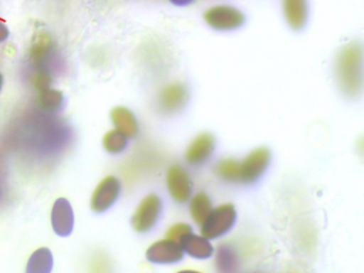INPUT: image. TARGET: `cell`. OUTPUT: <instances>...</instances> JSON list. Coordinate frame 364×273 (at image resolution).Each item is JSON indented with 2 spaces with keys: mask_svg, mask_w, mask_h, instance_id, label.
I'll use <instances>...</instances> for the list:
<instances>
[{
  "mask_svg": "<svg viewBox=\"0 0 364 273\" xmlns=\"http://www.w3.org/2000/svg\"><path fill=\"white\" fill-rule=\"evenodd\" d=\"M334 76L341 93L360 97L363 92V47L359 42L343 45L334 59Z\"/></svg>",
  "mask_w": 364,
  "mask_h": 273,
  "instance_id": "6da1fadb",
  "label": "cell"
},
{
  "mask_svg": "<svg viewBox=\"0 0 364 273\" xmlns=\"http://www.w3.org/2000/svg\"><path fill=\"white\" fill-rule=\"evenodd\" d=\"M203 19L213 29L230 31L242 27L246 21V16L236 6L216 4L206 9L203 13Z\"/></svg>",
  "mask_w": 364,
  "mask_h": 273,
  "instance_id": "7a4b0ae2",
  "label": "cell"
},
{
  "mask_svg": "<svg viewBox=\"0 0 364 273\" xmlns=\"http://www.w3.org/2000/svg\"><path fill=\"white\" fill-rule=\"evenodd\" d=\"M236 210L232 204H223L213 209L205 221L202 223V237L215 239L223 236L231 230L235 223Z\"/></svg>",
  "mask_w": 364,
  "mask_h": 273,
  "instance_id": "3957f363",
  "label": "cell"
},
{
  "mask_svg": "<svg viewBox=\"0 0 364 273\" xmlns=\"http://www.w3.org/2000/svg\"><path fill=\"white\" fill-rule=\"evenodd\" d=\"M189 100V90L181 81H172L164 85L157 95V107L166 115L174 114L183 110Z\"/></svg>",
  "mask_w": 364,
  "mask_h": 273,
  "instance_id": "277c9868",
  "label": "cell"
},
{
  "mask_svg": "<svg viewBox=\"0 0 364 273\" xmlns=\"http://www.w3.org/2000/svg\"><path fill=\"white\" fill-rule=\"evenodd\" d=\"M272 153L266 146L252 149L240 161V183H251L259 178L269 166Z\"/></svg>",
  "mask_w": 364,
  "mask_h": 273,
  "instance_id": "5b68a950",
  "label": "cell"
},
{
  "mask_svg": "<svg viewBox=\"0 0 364 273\" xmlns=\"http://www.w3.org/2000/svg\"><path fill=\"white\" fill-rule=\"evenodd\" d=\"M161 211V200L157 194H149L138 205L133 218L132 225L139 232H148L159 220Z\"/></svg>",
  "mask_w": 364,
  "mask_h": 273,
  "instance_id": "8992f818",
  "label": "cell"
},
{
  "mask_svg": "<svg viewBox=\"0 0 364 273\" xmlns=\"http://www.w3.org/2000/svg\"><path fill=\"white\" fill-rule=\"evenodd\" d=\"M120 181L117 177L107 176L95 188L91 198V208L95 213H103L114 205L120 194Z\"/></svg>",
  "mask_w": 364,
  "mask_h": 273,
  "instance_id": "52a82bcc",
  "label": "cell"
},
{
  "mask_svg": "<svg viewBox=\"0 0 364 273\" xmlns=\"http://www.w3.org/2000/svg\"><path fill=\"white\" fill-rule=\"evenodd\" d=\"M167 187L172 198L180 203L186 202L193 192V183L188 173L178 164L168 168Z\"/></svg>",
  "mask_w": 364,
  "mask_h": 273,
  "instance_id": "ba28073f",
  "label": "cell"
},
{
  "mask_svg": "<svg viewBox=\"0 0 364 273\" xmlns=\"http://www.w3.org/2000/svg\"><path fill=\"white\" fill-rule=\"evenodd\" d=\"M216 146V139L212 132H204L198 134L187 147L185 158L191 164H202L212 156Z\"/></svg>",
  "mask_w": 364,
  "mask_h": 273,
  "instance_id": "9c48e42d",
  "label": "cell"
},
{
  "mask_svg": "<svg viewBox=\"0 0 364 273\" xmlns=\"http://www.w3.org/2000/svg\"><path fill=\"white\" fill-rule=\"evenodd\" d=\"M183 255L180 243L170 239L156 241L146 251V258L155 264H172L182 259Z\"/></svg>",
  "mask_w": 364,
  "mask_h": 273,
  "instance_id": "30bf717a",
  "label": "cell"
},
{
  "mask_svg": "<svg viewBox=\"0 0 364 273\" xmlns=\"http://www.w3.org/2000/svg\"><path fill=\"white\" fill-rule=\"evenodd\" d=\"M52 225L55 232L61 237L69 236L73 230V209L67 198H60L55 202L52 210Z\"/></svg>",
  "mask_w": 364,
  "mask_h": 273,
  "instance_id": "8fae6325",
  "label": "cell"
},
{
  "mask_svg": "<svg viewBox=\"0 0 364 273\" xmlns=\"http://www.w3.org/2000/svg\"><path fill=\"white\" fill-rule=\"evenodd\" d=\"M283 15L287 25L299 31L306 26L309 16L308 0H282Z\"/></svg>",
  "mask_w": 364,
  "mask_h": 273,
  "instance_id": "7c38bea8",
  "label": "cell"
},
{
  "mask_svg": "<svg viewBox=\"0 0 364 273\" xmlns=\"http://www.w3.org/2000/svg\"><path fill=\"white\" fill-rule=\"evenodd\" d=\"M110 119L114 124V129L122 132L127 138H134L138 134L137 117L131 109L125 106H116L110 111Z\"/></svg>",
  "mask_w": 364,
  "mask_h": 273,
  "instance_id": "4fadbf2b",
  "label": "cell"
},
{
  "mask_svg": "<svg viewBox=\"0 0 364 273\" xmlns=\"http://www.w3.org/2000/svg\"><path fill=\"white\" fill-rule=\"evenodd\" d=\"M183 251L196 258H208L214 253V247L204 237L188 232L178 241Z\"/></svg>",
  "mask_w": 364,
  "mask_h": 273,
  "instance_id": "5bb4252c",
  "label": "cell"
},
{
  "mask_svg": "<svg viewBox=\"0 0 364 273\" xmlns=\"http://www.w3.org/2000/svg\"><path fill=\"white\" fill-rule=\"evenodd\" d=\"M37 102L39 108L44 112L56 113L63 109L65 96L63 92L50 87L39 92Z\"/></svg>",
  "mask_w": 364,
  "mask_h": 273,
  "instance_id": "9a60e30c",
  "label": "cell"
},
{
  "mask_svg": "<svg viewBox=\"0 0 364 273\" xmlns=\"http://www.w3.org/2000/svg\"><path fill=\"white\" fill-rule=\"evenodd\" d=\"M52 252L48 247H40L33 252L27 264L26 273H50L53 269Z\"/></svg>",
  "mask_w": 364,
  "mask_h": 273,
  "instance_id": "2e32d148",
  "label": "cell"
},
{
  "mask_svg": "<svg viewBox=\"0 0 364 273\" xmlns=\"http://www.w3.org/2000/svg\"><path fill=\"white\" fill-rule=\"evenodd\" d=\"M189 208H191V217L197 222V224L202 225L212 211V202H210L208 194L199 192L191 198Z\"/></svg>",
  "mask_w": 364,
  "mask_h": 273,
  "instance_id": "e0dca14e",
  "label": "cell"
},
{
  "mask_svg": "<svg viewBox=\"0 0 364 273\" xmlns=\"http://www.w3.org/2000/svg\"><path fill=\"white\" fill-rule=\"evenodd\" d=\"M215 172L221 178L233 183H240V160L223 158L215 166Z\"/></svg>",
  "mask_w": 364,
  "mask_h": 273,
  "instance_id": "ac0fdd59",
  "label": "cell"
},
{
  "mask_svg": "<svg viewBox=\"0 0 364 273\" xmlns=\"http://www.w3.org/2000/svg\"><path fill=\"white\" fill-rule=\"evenodd\" d=\"M129 138L117 129H112L104 134L102 144L104 149L109 154H120L127 149Z\"/></svg>",
  "mask_w": 364,
  "mask_h": 273,
  "instance_id": "d6986e66",
  "label": "cell"
},
{
  "mask_svg": "<svg viewBox=\"0 0 364 273\" xmlns=\"http://www.w3.org/2000/svg\"><path fill=\"white\" fill-rule=\"evenodd\" d=\"M217 266L221 273H235L237 269V258L228 247H221L217 254Z\"/></svg>",
  "mask_w": 364,
  "mask_h": 273,
  "instance_id": "ffe728a7",
  "label": "cell"
},
{
  "mask_svg": "<svg viewBox=\"0 0 364 273\" xmlns=\"http://www.w3.org/2000/svg\"><path fill=\"white\" fill-rule=\"evenodd\" d=\"M193 230L191 226L186 223H178L172 225L166 234V239L176 241L178 242L184 235L188 234Z\"/></svg>",
  "mask_w": 364,
  "mask_h": 273,
  "instance_id": "44dd1931",
  "label": "cell"
},
{
  "mask_svg": "<svg viewBox=\"0 0 364 273\" xmlns=\"http://www.w3.org/2000/svg\"><path fill=\"white\" fill-rule=\"evenodd\" d=\"M10 34H11V31H10L7 23L4 19L0 18V44L7 42L9 40Z\"/></svg>",
  "mask_w": 364,
  "mask_h": 273,
  "instance_id": "7402d4cb",
  "label": "cell"
},
{
  "mask_svg": "<svg viewBox=\"0 0 364 273\" xmlns=\"http://www.w3.org/2000/svg\"><path fill=\"white\" fill-rule=\"evenodd\" d=\"M4 83H5V78H4V75L0 72V94L3 92Z\"/></svg>",
  "mask_w": 364,
  "mask_h": 273,
  "instance_id": "603a6c76",
  "label": "cell"
},
{
  "mask_svg": "<svg viewBox=\"0 0 364 273\" xmlns=\"http://www.w3.org/2000/svg\"><path fill=\"white\" fill-rule=\"evenodd\" d=\"M178 273H200L197 272V271H193V270H185V271H180V272Z\"/></svg>",
  "mask_w": 364,
  "mask_h": 273,
  "instance_id": "cb8c5ba5",
  "label": "cell"
}]
</instances>
